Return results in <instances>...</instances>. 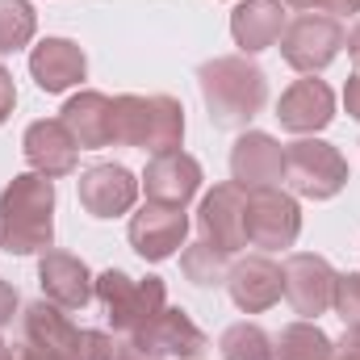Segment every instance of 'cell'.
<instances>
[{
	"mask_svg": "<svg viewBox=\"0 0 360 360\" xmlns=\"http://www.w3.org/2000/svg\"><path fill=\"white\" fill-rule=\"evenodd\" d=\"M55 243V180L21 172L0 193V248L8 256H38Z\"/></svg>",
	"mask_w": 360,
	"mask_h": 360,
	"instance_id": "1",
	"label": "cell"
},
{
	"mask_svg": "<svg viewBox=\"0 0 360 360\" xmlns=\"http://www.w3.org/2000/svg\"><path fill=\"white\" fill-rule=\"evenodd\" d=\"M197 84H201V101L214 117V126H248L264 101H269V76L248 59V55H222L197 68Z\"/></svg>",
	"mask_w": 360,
	"mask_h": 360,
	"instance_id": "2",
	"label": "cell"
},
{
	"mask_svg": "<svg viewBox=\"0 0 360 360\" xmlns=\"http://www.w3.org/2000/svg\"><path fill=\"white\" fill-rule=\"evenodd\" d=\"M96 297H101V306H105L113 331L134 335L139 327H147V323L164 310L168 285H164L160 276L134 281V276H126L122 269H105L101 276H96Z\"/></svg>",
	"mask_w": 360,
	"mask_h": 360,
	"instance_id": "3",
	"label": "cell"
},
{
	"mask_svg": "<svg viewBox=\"0 0 360 360\" xmlns=\"http://www.w3.org/2000/svg\"><path fill=\"white\" fill-rule=\"evenodd\" d=\"M348 180H352V172H348V160L340 155V147H331L323 139H297L285 147V184L297 197L331 201Z\"/></svg>",
	"mask_w": 360,
	"mask_h": 360,
	"instance_id": "4",
	"label": "cell"
},
{
	"mask_svg": "<svg viewBox=\"0 0 360 360\" xmlns=\"http://www.w3.org/2000/svg\"><path fill=\"white\" fill-rule=\"evenodd\" d=\"M344 38L348 34H344V25L335 17H327V13H297L285 25V34H281V59L293 72L314 76L344 51Z\"/></svg>",
	"mask_w": 360,
	"mask_h": 360,
	"instance_id": "5",
	"label": "cell"
},
{
	"mask_svg": "<svg viewBox=\"0 0 360 360\" xmlns=\"http://www.w3.org/2000/svg\"><path fill=\"white\" fill-rule=\"evenodd\" d=\"M243 231H248L252 248H260V252H285L302 235V210L281 188H256V193H248Z\"/></svg>",
	"mask_w": 360,
	"mask_h": 360,
	"instance_id": "6",
	"label": "cell"
},
{
	"mask_svg": "<svg viewBox=\"0 0 360 360\" xmlns=\"http://www.w3.org/2000/svg\"><path fill=\"white\" fill-rule=\"evenodd\" d=\"M243 210H248V193L226 180V184H214L201 205H197V231H201V243L218 248L222 256H235L248 248V231H243Z\"/></svg>",
	"mask_w": 360,
	"mask_h": 360,
	"instance_id": "7",
	"label": "cell"
},
{
	"mask_svg": "<svg viewBox=\"0 0 360 360\" xmlns=\"http://www.w3.org/2000/svg\"><path fill=\"white\" fill-rule=\"evenodd\" d=\"M126 235H130V248L143 260L160 264V260L176 256L180 248H184V239H188V214L172 210V205H160V201H147L139 214H130V231Z\"/></svg>",
	"mask_w": 360,
	"mask_h": 360,
	"instance_id": "8",
	"label": "cell"
},
{
	"mask_svg": "<svg viewBox=\"0 0 360 360\" xmlns=\"http://www.w3.org/2000/svg\"><path fill=\"white\" fill-rule=\"evenodd\" d=\"M285 297H289V306L302 314V319H319V314H327L331 310V293H335V276L340 272L331 269L323 256H314V252H293L285 264Z\"/></svg>",
	"mask_w": 360,
	"mask_h": 360,
	"instance_id": "9",
	"label": "cell"
},
{
	"mask_svg": "<svg viewBox=\"0 0 360 360\" xmlns=\"http://www.w3.org/2000/svg\"><path fill=\"white\" fill-rule=\"evenodd\" d=\"M231 180L243 188V193H256V188H276L285 180V147L264 134V130H248L235 139L231 147Z\"/></svg>",
	"mask_w": 360,
	"mask_h": 360,
	"instance_id": "10",
	"label": "cell"
},
{
	"mask_svg": "<svg viewBox=\"0 0 360 360\" xmlns=\"http://www.w3.org/2000/svg\"><path fill=\"white\" fill-rule=\"evenodd\" d=\"M21 151H25V164L30 172L46 180L72 176L76 172V160H80V147L72 139V130L59 122V117H38L25 126V139H21Z\"/></svg>",
	"mask_w": 360,
	"mask_h": 360,
	"instance_id": "11",
	"label": "cell"
},
{
	"mask_svg": "<svg viewBox=\"0 0 360 360\" xmlns=\"http://www.w3.org/2000/svg\"><path fill=\"white\" fill-rule=\"evenodd\" d=\"M331 117H335V92L327 89L323 80H314V76L293 80L289 89L281 92V101H276V122H281V130L302 134V139L327 130Z\"/></svg>",
	"mask_w": 360,
	"mask_h": 360,
	"instance_id": "12",
	"label": "cell"
},
{
	"mask_svg": "<svg viewBox=\"0 0 360 360\" xmlns=\"http://www.w3.org/2000/svg\"><path fill=\"white\" fill-rule=\"evenodd\" d=\"M76 193H80V205L89 210L92 218H117V214L134 210L139 180H134V172H126L122 164H92V168L80 172Z\"/></svg>",
	"mask_w": 360,
	"mask_h": 360,
	"instance_id": "13",
	"label": "cell"
},
{
	"mask_svg": "<svg viewBox=\"0 0 360 360\" xmlns=\"http://www.w3.org/2000/svg\"><path fill=\"white\" fill-rule=\"evenodd\" d=\"M226 289H231V302L243 314H264L285 293V272H281V264L272 260L269 252H260V256H248V260L231 264Z\"/></svg>",
	"mask_w": 360,
	"mask_h": 360,
	"instance_id": "14",
	"label": "cell"
},
{
	"mask_svg": "<svg viewBox=\"0 0 360 360\" xmlns=\"http://www.w3.org/2000/svg\"><path fill=\"white\" fill-rule=\"evenodd\" d=\"M38 285H42V297L55 302V306H63V310H84L96 297V276L72 252H42V260H38Z\"/></svg>",
	"mask_w": 360,
	"mask_h": 360,
	"instance_id": "15",
	"label": "cell"
},
{
	"mask_svg": "<svg viewBox=\"0 0 360 360\" xmlns=\"http://www.w3.org/2000/svg\"><path fill=\"white\" fill-rule=\"evenodd\" d=\"M139 184H143L147 201L184 210L201 188V164L193 155H184V151H164V155H151V164H147Z\"/></svg>",
	"mask_w": 360,
	"mask_h": 360,
	"instance_id": "16",
	"label": "cell"
},
{
	"mask_svg": "<svg viewBox=\"0 0 360 360\" xmlns=\"http://www.w3.org/2000/svg\"><path fill=\"white\" fill-rule=\"evenodd\" d=\"M143 352H151V356L168 360V356H180V360H193L205 352V331L184 314V310H172V306H164L147 327H139L134 335H130Z\"/></svg>",
	"mask_w": 360,
	"mask_h": 360,
	"instance_id": "17",
	"label": "cell"
},
{
	"mask_svg": "<svg viewBox=\"0 0 360 360\" xmlns=\"http://www.w3.org/2000/svg\"><path fill=\"white\" fill-rule=\"evenodd\" d=\"M30 76L42 92H68L89 76V59L72 38H42L30 51Z\"/></svg>",
	"mask_w": 360,
	"mask_h": 360,
	"instance_id": "18",
	"label": "cell"
},
{
	"mask_svg": "<svg viewBox=\"0 0 360 360\" xmlns=\"http://www.w3.org/2000/svg\"><path fill=\"white\" fill-rule=\"evenodd\" d=\"M289 17H285V4L281 0H239L235 13H231V38L243 55H260L281 42Z\"/></svg>",
	"mask_w": 360,
	"mask_h": 360,
	"instance_id": "19",
	"label": "cell"
},
{
	"mask_svg": "<svg viewBox=\"0 0 360 360\" xmlns=\"http://www.w3.org/2000/svg\"><path fill=\"white\" fill-rule=\"evenodd\" d=\"M59 122L72 130V139H76L80 151H101V147L113 143V101L105 92L84 89V92H76V96H68Z\"/></svg>",
	"mask_w": 360,
	"mask_h": 360,
	"instance_id": "20",
	"label": "cell"
},
{
	"mask_svg": "<svg viewBox=\"0 0 360 360\" xmlns=\"http://www.w3.org/2000/svg\"><path fill=\"white\" fill-rule=\"evenodd\" d=\"M21 340L34 348H51V352H72L80 340V327L63 314V306L55 302H30L21 314Z\"/></svg>",
	"mask_w": 360,
	"mask_h": 360,
	"instance_id": "21",
	"label": "cell"
},
{
	"mask_svg": "<svg viewBox=\"0 0 360 360\" xmlns=\"http://www.w3.org/2000/svg\"><path fill=\"white\" fill-rule=\"evenodd\" d=\"M184 139V109L176 96H147V134H143V151L164 155V151H180Z\"/></svg>",
	"mask_w": 360,
	"mask_h": 360,
	"instance_id": "22",
	"label": "cell"
},
{
	"mask_svg": "<svg viewBox=\"0 0 360 360\" xmlns=\"http://www.w3.org/2000/svg\"><path fill=\"white\" fill-rule=\"evenodd\" d=\"M272 348H276V360H331V352H335L331 335L323 327H314L310 319L281 327Z\"/></svg>",
	"mask_w": 360,
	"mask_h": 360,
	"instance_id": "23",
	"label": "cell"
},
{
	"mask_svg": "<svg viewBox=\"0 0 360 360\" xmlns=\"http://www.w3.org/2000/svg\"><path fill=\"white\" fill-rule=\"evenodd\" d=\"M231 256H222L218 248H210V243H188V248H180V272L193 281V285H201V289H214V285H226V264Z\"/></svg>",
	"mask_w": 360,
	"mask_h": 360,
	"instance_id": "24",
	"label": "cell"
},
{
	"mask_svg": "<svg viewBox=\"0 0 360 360\" xmlns=\"http://www.w3.org/2000/svg\"><path fill=\"white\" fill-rule=\"evenodd\" d=\"M218 352H222V360H276V348H272L269 331L256 327V323L226 327L222 340H218Z\"/></svg>",
	"mask_w": 360,
	"mask_h": 360,
	"instance_id": "25",
	"label": "cell"
},
{
	"mask_svg": "<svg viewBox=\"0 0 360 360\" xmlns=\"http://www.w3.org/2000/svg\"><path fill=\"white\" fill-rule=\"evenodd\" d=\"M38 34V13L30 0H0V55L30 46Z\"/></svg>",
	"mask_w": 360,
	"mask_h": 360,
	"instance_id": "26",
	"label": "cell"
},
{
	"mask_svg": "<svg viewBox=\"0 0 360 360\" xmlns=\"http://www.w3.org/2000/svg\"><path fill=\"white\" fill-rule=\"evenodd\" d=\"M143 134H147V96H134V92L113 96V143L143 147Z\"/></svg>",
	"mask_w": 360,
	"mask_h": 360,
	"instance_id": "27",
	"label": "cell"
},
{
	"mask_svg": "<svg viewBox=\"0 0 360 360\" xmlns=\"http://www.w3.org/2000/svg\"><path fill=\"white\" fill-rule=\"evenodd\" d=\"M331 310L344 319V327H360V272H340L335 276Z\"/></svg>",
	"mask_w": 360,
	"mask_h": 360,
	"instance_id": "28",
	"label": "cell"
},
{
	"mask_svg": "<svg viewBox=\"0 0 360 360\" xmlns=\"http://www.w3.org/2000/svg\"><path fill=\"white\" fill-rule=\"evenodd\" d=\"M13 105H17V89H13V72H8V68L0 63V126L8 122Z\"/></svg>",
	"mask_w": 360,
	"mask_h": 360,
	"instance_id": "29",
	"label": "cell"
},
{
	"mask_svg": "<svg viewBox=\"0 0 360 360\" xmlns=\"http://www.w3.org/2000/svg\"><path fill=\"white\" fill-rule=\"evenodd\" d=\"M310 8H319V13H327V17H352L360 13V0H310Z\"/></svg>",
	"mask_w": 360,
	"mask_h": 360,
	"instance_id": "30",
	"label": "cell"
},
{
	"mask_svg": "<svg viewBox=\"0 0 360 360\" xmlns=\"http://www.w3.org/2000/svg\"><path fill=\"white\" fill-rule=\"evenodd\" d=\"M331 360H360V327H348L344 331V340L335 344Z\"/></svg>",
	"mask_w": 360,
	"mask_h": 360,
	"instance_id": "31",
	"label": "cell"
},
{
	"mask_svg": "<svg viewBox=\"0 0 360 360\" xmlns=\"http://www.w3.org/2000/svg\"><path fill=\"white\" fill-rule=\"evenodd\" d=\"M13 314H17V289L0 276V327H8V323H13Z\"/></svg>",
	"mask_w": 360,
	"mask_h": 360,
	"instance_id": "32",
	"label": "cell"
},
{
	"mask_svg": "<svg viewBox=\"0 0 360 360\" xmlns=\"http://www.w3.org/2000/svg\"><path fill=\"white\" fill-rule=\"evenodd\" d=\"M344 109H348V117H356L360 122V72L344 84Z\"/></svg>",
	"mask_w": 360,
	"mask_h": 360,
	"instance_id": "33",
	"label": "cell"
},
{
	"mask_svg": "<svg viewBox=\"0 0 360 360\" xmlns=\"http://www.w3.org/2000/svg\"><path fill=\"white\" fill-rule=\"evenodd\" d=\"M113 360H160V356H151V352H143V348H139L134 340H126V344H117Z\"/></svg>",
	"mask_w": 360,
	"mask_h": 360,
	"instance_id": "34",
	"label": "cell"
},
{
	"mask_svg": "<svg viewBox=\"0 0 360 360\" xmlns=\"http://www.w3.org/2000/svg\"><path fill=\"white\" fill-rule=\"evenodd\" d=\"M344 46H348V59L356 63V72H360V21H356V30L344 38Z\"/></svg>",
	"mask_w": 360,
	"mask_h": 360,
	"instance_id": "35",
	"label": "cell"
},
{
	"mask_svg": "<svg viewBox=\"0 0 360 360\" xmlns=\"http://www.w3.org/2000/svg\"><path fill=\"white\" fill-rule=\"evenodd\" d=\"M281 4H293V8H310V0H281Z\"/></svg>",
	"mask_w": 360,
	"mask_h": 360,
	"instance_id": "36",
	"label": "cell"
},
{
	"mask_svg": "<svg viewBox=\"0 0 360 360\" xmlns=\"http://www.w3.org/2000/svg\"><path fill=\"white\" fill-rule=\"evenodd\" d=\"M0 360H8V344L4 340H0Z\"/></svg>",
	"mask_w": 360,
	"mask_h": 360,
	"instance_id": "37",
	"label": "cell"
}]
</instances>
